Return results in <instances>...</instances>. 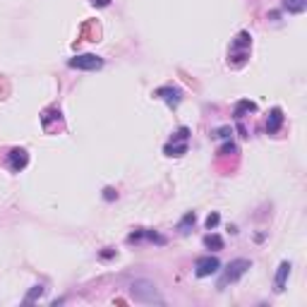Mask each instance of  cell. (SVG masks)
<instances>
[{"mask_svg":"<svg viewBox=\"0 0 307 307\" xmlns=\"http://www.w3.org/2000/svg\"><path fill=\"white\" fill-rule=\"evenodd\" d=\"M130 293L135 295V300L146 303V305H164V295L159 293V288L154 286V281L149 279H135L130 283Z\"/></svg>","mask_w":307,"mask_h":307,"instance_id":"6da1fadb","label":"cell"},{"mask_svg":"<svg viewBox=\"0 0 307 307\" xmlns=\"http://www.w3.org/2000/svg\"><path fill=\"white\" fill-rule=\"evenodd\" d=\"M250 266H252V264L247 262V259H233V262L225 266L224 276H221V281H219V288H225L228 283H235V281L240 279V276H243Z\"/></svg>","mask_w":307,"mask_h":307,"instance_id":"7a4b0ae2","label":"cell"},{"mask_svg":"<svg viewBox=\"0 0 307 307\" xmlns=\"http://www.w3.org/2000/svg\"><path fill=\"white\" fill-rule=\"evenodd\" d=\"M187 137H190V130H187V127H180L178 135L173 137L170 144H166L164 151H166L168 156H183V154L187 151Z\"/></svg>","mask_w":307,"mask_h":307,"instance_id":"3957f363","label":"cell"},{"mask_svg":"<svg viewBox=\"0 0 307 307\" xmlns=\"http://www.w3.org/2000/svg\"><path fill=\"white\" fill-rule=\"evenodd\" d=\"M67 65L75 67V70H99V67H103V58L91 56V53H84V56L70 58Z\"/></svg>","mask_w":307,"mask_h":307,"instance_id":"277c9868","label":"cell"},{"mask_svg":"<svg viewBox=\"0 0 307 307\" xmlns=\"http://www.w3.org/2000/svg\"><path fill=\"white\" fill-rule=\"evenodd\" d=\"M221 269V262L216 259V257H199L195 262V274L199 279H204V276H211V274H216Z\"/></svg>","mask_w":307,"mask_h":307,"instance_id":"5b68a950","label":"cell"},{"mask_svg":"<svg viewBox=\"0 0 307 307\" xmlns=\"http://www.w3.org/2000/svg\"><path fill=\"white\" fill-rule=\"evenodd\" d=\"M29 164V154L24 149H10V154H7V166L12 173H20L22 168H27Z\"/></svg>","mask_w":307,"mask_h":307,"instance_id":"8992f818","label":"cell"},{"mask_svg":"<svg viewBox=\"0 0 307 307\" xmlns=\"http://www.w3.org/2000/svg\"><path fill=\"white\" fill-rule=\"evenodd\" d=\"M156 96H161L168 106H178V103H180V99H183V91H180V89H175V86H161V89L156 91Z\"/></svg>","mask_w":307,"mask_h":307,"instance_id":"52a82bcc","label":"cell"},{"mask_svg":"<svg viewBox=\"0 0 307 307\" xmlns=\"http://www.w3.org/2000/svg\"><path fill=\"white\" fill-rule=\"evenodd\" d=\"M281 125H283V113H281V108H274V111L269 113V120H266V132L269 135L279 132Z\"/></svg>","mask_w":307,"mask_h":307,"instance_id":"ba28073f","label":"cell"},{"mask_svg":"<svg viewBox=\"0 0 307 307\" xmlns=\"http://www.w3.org/2000/svg\"><path fill=\"white\" fill-rule=\"evenodd\" d=\"M250 34H247V31H240V34H238V39H235V41H233V48H230V53H235V51H243V53H247V51H245V48H250Z\"/></svg>","mask_w":307,"mask_h":307,"instance_id":"9c48e42d","label":"cell"},{"mask_svg":"<svg viewBox=\"0 0 307 307\" xmlns=\"http://www.w3.org/2000/svg\"><path fill=\"white\" fill-rule=\"evenodd\" d=\"M288 274H290V264H288V262H283V264L279 266V274H276V288H274L276 293H281V290H283V286H286V279H288Z\"/></svg>","mask_w":307,"mask_h":307,"instance_id":"30bf717a","label":"cell"},{"mask_svg":"<svg viewBox=\"0 0 307 307\" xmlns=\"http://www.w3.org/2000/svg\"><path fill=\"white\" fill-rule=\"evenodd\" d=\"M281 5H283V10H288V12H305L307 0H283Z\"/></svg>","mask_w":307,"mask_h":307,"instance_id":"8fae6325","label":"cell"},{"mask_svg":"<svg viewBox=\"0 0 307 307\" xmlns=\"http://www.w3.org/2000/svg\"><path fill=\"white\" fill-rule=\"evenodd\" d=\"M257 111V103H252V101H240L238 106H235V118L240 120V118H245V113H252Z\"/></svg>","mask_w":307,"mask_h":307,"instance_id":"7c38bea8","label":"cell"},{"mask_svg":"<svg viewBox=\"0 0 307 307\" xmlns=\"http://www.w3.org/2000/svg\"><path fill=\"white\" fill-rule=\"evenodd\" d=\"M204 247H206V250H224L221 235H206V238H204Z\"/></svg>","mask_w":307,"mask_h":307,"instance_id":"4fadbf2b","label":"cell"},{"mask_svg":"<svg viewBox=\"0 0 307 307\" xmlns=\"http://www.w3.org/2000/svg\"><path fill=\"white\" fill-rule=\"evenodd\" d=\"M195 221H197L195 211H190V214H185V219L180 221V225H178V230H180V233H187V228H190V225H195Z\"/></svg>","mask_w":307,"mask_h":307,"instance_id":"5bb4252c","label":"cell"},{"mask_svg":"<svg viewBox=\"0 0 307 307\" xmlns=\"http://www.w3.org/2000/svg\"><path fill=\"white\" fill-rule=\"evenodd\" d=\"M41 295H43V286H36V288H34V290H31V293L27 295V303L36 300V298H41Z\"/></svg>","mask_w":307,"mask_h":307,"instance_id":"9a60e30c","label":"cell"},{"mask_svg":"<svg viewBox=\"0 0 307 307\" xmlns=\"http://www.w3.org/2000/svg\"><path fill=\"white\" fill-rule=\"evenodd\" d=\"M219 221H221V219H219V214H209V219H206V228H209V230H211V228H216Z\"/></svg>","mask_w":307,"mask_h":307,"instance_id":"2e32d148","label":"cell"},{"mask_svg":"<svg viewBox=\"0 0 307 307\" xmlns=\"http://www.w3.org/2000/svg\"><path fill=\"white\" fill-rule=\"evenodd\" d=\"M91 5H96V7H108L111 0H91Z\"/></svg>","mask_w":307,"mask_h":307,"instance_id":"e0dca14e","label":"cell"},{"mask_svg":"<svg viewBox=\"0 0 307 307\" xmlns=\"http://www.w3.org/2000/svg\"><path fill=\"white\" fill-rule=\"evenodd\" d=\"M233 151H235V144H225L221 149V154H233Z\"/></svg>","mask_w":307,"mask_h":307,"instance_id":"ac0fdd59","label":"cell"}]
</instances>
